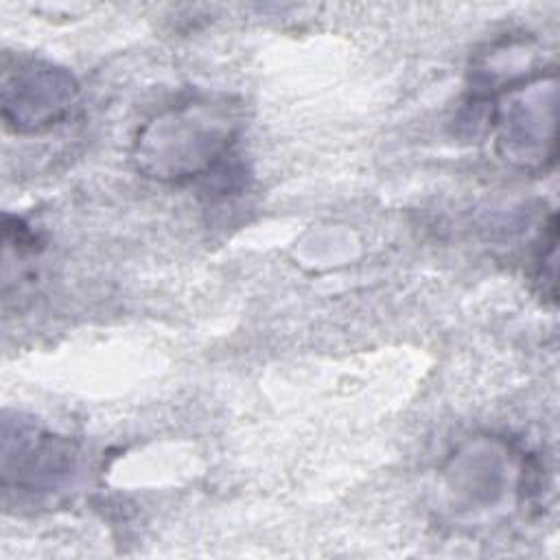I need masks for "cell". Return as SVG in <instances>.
Returning <instances> with one entry per match:
<instances>
[{
  "instance_id": "1",
  "label": "cell",
  "mask_w": 560,
  "mask_h": 560,
  "mask_svg": "<svg viewBox=\"0 0 560 560\" xmlns=\"http://www.w3.org/2000/svg\"><path fill=\"white\" fill-rule=\"evenodd\" d=\"M238 120L225 101L199 98L171 107L147 122L133 147L138 171L162 182L214 175L230 158Z\"/></svg>"
},
{
  "instance_id": "2",
  "label": "cell",
  "mask_w": 560,
  "mask_h": 560,
  "mask_svg": "<svg viewBox=\"0 0 560 560\" xmlns=\"http://www.w3.org/2000/svg\"><path fill=\"white\" fill-rule=\"evenodd\" d=\"M553 77L514 85L503 107L494 109V125L499 127V151L505 160L523 168H545L556 155V122H553Z\"/></svg>"
},
{
  "instance_id": "3",
  "label": "cell",
  "mask_w": 560,
  "mask_h": 560,
  "mask_svg": "<svg viewBox=\"0 0 560 560\" xmlns=\"http://www.w3.org/2000/svg\"><path fill=\"white\" fill-rule=\"evenodd\" d=\"M77 94L79 85L63 68L28 61L4 74L2 116L15 131H44L72 112Z\"/></svg>"
},
{
  "instance_id": "4",
  "label": "cell",
  "mask_w": 560,
  "mask_h": 560,
  "mask_svg": "<svg viewBox=\"0 0 560 560\" xmlns=\"http://www.w3.org/2000/svg\"><path fill=\"white\" fill-rule=\"evenodd\" d=\"M2 459L4 479L15 475L18 486L46 488L72 470L74 453L68 442L55 435L20 427L15 448L4 444Z\"/></svg>"
}]
</instances>
